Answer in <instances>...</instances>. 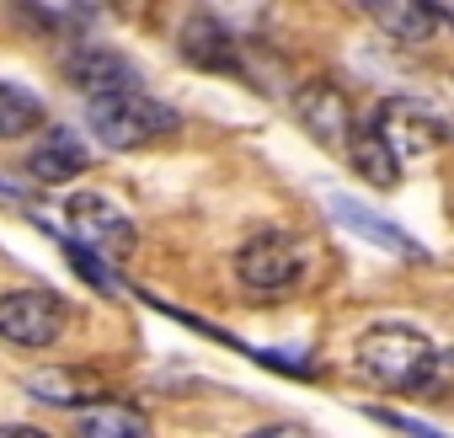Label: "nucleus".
Masks as SVG:
<instances>
[{
    "instance_id": "f257e3e1",
    "label": "nucleus",
    "mask_w": 454,
    "mask_h": 438,
    "mask_svg": "<svg viewBox=\"0 0 454 438\" xmlns=\"http://www.w3.org/2000/svg\"><path fill=\"white\" fill-rule=\"evenodd\" d=\"M438 348L417 332V326H401V321H385V326H369L353 348V364L369 385L380 390H401V395H417L427 369H433Z\"/></svg>"
},
{
    "instance_id": "f03ea898",
    "label": "nucleus",
    "mask_w": 454,
    "mask_h": 438,
    "mask_svg": "<svg viewBox=\"0 0 454 438\" xmlns=\"http://www.w3.org/2000/svg\"><path fill=\"white\" fill-rule=\"evenodd\" d=\"M86 123L107 150H145L176 134V113L166 102H155L150 91H118V97H97L86 102Z\"/></svg>"
},
{
    "instance_id": "7ed1b4c3",
    "label": "nucleus",
    "mask_w": 454,
    "mask_h": 438,
    "mask_svg": "<svg viewBox=\"0 0 454 438\" xmlns=\"http://www.w3.org/2000/svg\"><path fill=\"white\" fill-rule=\"evenodd\" d=\"M300 273H305V246L289 231H257L236 252V278L252 294H284L300 284Z\"/></svg>"
},
{
    "instance_id": "20e7f679",
    "label": "nucleus",
    "mask_w": 454,
    "mask_h": 438,
    "mask_svg": "<svg viewBox=\"0 0 454 438\" xmlns=\"http://www.w3.org/2000/svg\"><path fill=\"white\" fill-rule=\"evenodd\" d=\"M70 231H75V246L81 252H91V257H102V262H123L129 252H134V219L113 203V198H102V192H75L70 198Z\"/></svg>"
},
{
    "instance_id": "39448f33",
    "label": "nucleus",
    "mask_w": 454,
    "mask_h": 438,
    "mask_svg": "<svg viewBox=\"0 0 454 438\" xmlns=\"http://www.w3.org/2000/svg\"><path fill=\"white\" fill-rule=\"evenodd\" d=\"M65 300L54 289H12L0 294V337L12 348H54L65 337Z\"/></svg>"
},
{
    "instance_id": "423d86ee",
    "label": "nucleus",
    "mask_w": 454,
    "mask_h": 438,
    "mask_svg": "<svg viewBox=\"0 0 454 438\" xmlns=\"http://www.w3.org/2000/svg\"><path fill=\"white\" fill-rule=\"evenodd\" d=\"M65 81L97 102V97H118V91H139V70L118 54V49H102V43H81L70 59H65Z\"/></svg>"
},
{
    "instance_id": "0eeeda50",
    "label": "nucleus",
    "mask_w": 454,
    "mask_h": 438,
    "mask_svg": "<svg viewBox=\"0 0 454 438\" xmlns=\"http://www.w3.org/2000/svg\"><path fill=\"white\" fill-rule=\"evenodd\" d=\"M182 59L198 70H214V75H241V38L214 12H192L182 22Z\"/></svg>"
},
{
    "instance_id": "6e6552de",
    "label": "nucleus",
    "mask_w": 454,
    "mask_h": 438,
    "mask_svg": "<svg viewBox=\"0 0 454 438\" xmlns=\"http://www.w3.org/2000/svg\"><path fill=\"white\" fill-rule=\"evenodd\" d=\"M374 129H380V139L395 150V160H406V155H427L449 129L422 107V102H406V97H395V102H385L380 113H374Z\"/></svg>"
},
{
    "instance_id": "1a4fd4ad",
    "label": "nucleus",
    "mask_w": 454,
    "mask_h": 438,
    "mask_svg": "<svg viewBox=\"0 0 454 438\" xmlns=\"http://www.w3.org/2000/svg\"><path fill=\"white\" fill-rule=\"evenodd\" d=\"M294 107H300V123H305L321 145L348 150V139H353V107H348L342 86H332V81H310V86L294 97Z\"/></svg>"
},
{
    "instance_id": "9d476101",
    "label": "nucleus",
    "mask_w": 454,
    "mask_h": 438,
    "mask_svg": "<svg viewBox=\"0 0 454 438\" xmlns=\"http://www.w3.org/2000/svg\"><path fill=\"white\" fill-rule=\"evenodd\" d=\"M364 12L374 17V27H380L385 38H395V43H406V49H422V43L438 33V12H433V6H417V0H369Z\"/></svg>"
},
{
    "instance_id": "9b49d317",
    "label": "nucleus",
    "mask_w": 454,
    "mask_h": 438,
    "mask_svg": "<svg viewBox=\"0 0 454 438\" xmlns=\"http://www.w3.org/2000/svg\"><path fill=\"white\" fill-rule=\"evenodd\" d=\"M86 166H91V150H86V139L75 129H49L43 145L33 150V176L38 182H70Z\"/></svg>"
},
{
    "instance_id": "f8f14e48",
    "label": "nucleus",
    "mask_w": 454,
    "mask_h": 438,
    "mask_svg": "<svg viewBox=\"0 0 454 438\" xmlns=\"http://www.w3.org/2000/svg\"><path fill=\"white\" fill-rule=\"evenodd\" d=\"M332 208H337V219L348 231H358L364 241H374V246H390V252H401L406 262H427V252L411 241V236H401L395 225H385V219H374L364 203H353V198H332Z\"/></svg>"
},
{
    "instance_id": "ddd939ff",
    "label": "nucleus",
    "mask_w": 454,
    "mask_h": 438,
    "mask_svg": "<svg viewBox=\"0 0 454 438\" xmlns=\"http://www.w3.org/2000/svg\"><path fill=\"white\" fill-rule=\"evenodd\" d=\"M348 160H353V171H358L364 182H374V187H395V182H401V160H395V150L380 139L374 123H369V129H353Z\"/></svg>"
},
{
    "instance_id": "4468645a",
    "label": "nucleus",
    "mask_w": 454,
    "mask_h": 438,
    "mask_svg": "<svg viewBox=\"0 0 454 438\" xmlns=\"http://www.w3.org/2000/svg\"><path fill=\"white\" fill-rule=\"evenodd\" d=\"M27 385H33L38 401H54V406H81L86 411V406L102 401V385L91 374H81V369H49V374H33Z\"/></svg>"
},
{
    "instance_id": "2eb2a0df",
    "label": "nucleus",
    "mask_w": 454,
    "mask_h": 438,
    "mask_svg": "<svg viewBox=\"0 0 454 438\" xmlns=\"http://www.w3.org/2000/svg\"><path fill=\"white\" fill-rule=\"evenodd\" d=\"M81 438H145V417L134 406H118V401H97L81 411L75 422Z\"/></svg>"
},
{
    "instance_id": "dca6fc26",
    "label": "nucleus",
    "mask_w": 454,
    "mask_h": 438,
    "mask_svg": "<svg viewBox=\"0 0 454 438\" xmlns=\"http://www.w3.org/2000/svg\"><path fill=\"white\" fill-rule=\"evenodd\" d=\"M43 123V102L12 81H0V139H22Z\"/></svg>"
},
{
    "instance_id": "f3484780",
    "label": "nucleus",
    "mask_w": 454,
    "mask_h": 438,
    "mask_svg": "<svg viewBox=\"0 0 454 438\" xmlns=\"http://www.w3.org/2000/svg\"><path fill=\"white\" fill-rule=\"evenodd\" d=\"M247 438H316L305 422H273V427H257V433H247Z\"/></svg>"
},
{
    "instance_id": "a211bd4d",
    "label": "nucleus",
    "mask_w": 454,
    "mask_h": 438,
    "mask_svg": "<svg viewBox=\"0 0 454 438\" xmlns=\"http://www.w3.org/2000/svg\"><path fill=\"white\" fill-rule=\"evenodd\" d=\"M0 438H49L43 427H27V422H0Z\"/></svg>"
}]
</instances>
